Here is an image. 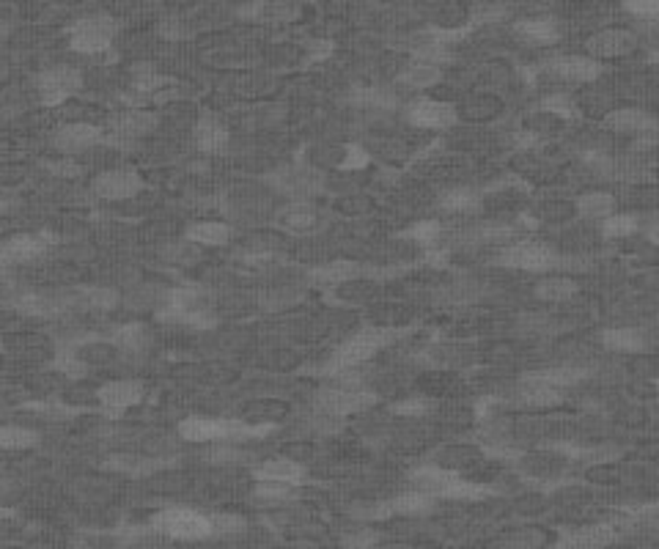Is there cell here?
I'll return each mask as SVG.
<instances>
[{
	"mask_svg": "<svg viewBox=\"0 0 659 549\" xmlns=\"http://www.w3.org/2000/svg\"><path fill=\"white\" fill-rule=\"evenodd\" d=\"M410 481L415 483L418 491H426L431 498H446V500H481V498H489V489L483 483H473V481H465L459 472L448 470V467H439V464H426V467H418Z\"/></svg>",
	"mask_w": 659,
	"mask_h": 549,
	"instance_id": "cell-1",
	"label": "cell"
},
{
	"mask_svg": "<svg viewBox=\"0 0 659 549\" xmlns=\"http://www.w3.org/2000/svg\"><path fill=\"white\" fill-rule=\"evenodd\" d=\"M157 316L162 321L187 324V327H198V329L214 327V321H217L212 300L201 289H193V286L174 289L162 300V308L157 310Z\"/></svg>",
	"mask_w": 659,
	"mask_h": 549,
	"instance_id": "cell-2",
	"label": "cell"
},
{
	"mask_svg": "<svg viewBox=\"0 0 659 549\" xmlns=\"http://www.w3.org/2000/svg\"><path fill=\"white\" fill-rule=\"evenodd\" d=\"M396 338V329L384 327H366L360 333H355L349 341H344L330 360V371H344V368H360L368 363L379 349H384Z\"/></svg>",
	"mask_w": 659,
	"mask_h": 549,
	"instance_id": "cell-3",
	"label": "cell"
},
{
	"mask_svg": "<svg viewBox=\"0 0 659 549\" xmlns=\"http://www.w3.org/2000/svg\"><path fill=\"white\" fill-rule=\"evenodd\" d=\"M151 530L165 536V538H176V541H203L212 536V522L209 514H201L195 508L174 506L165 508L151 519Z\"/></svg>",
	"mask_w": 659,
	"mask_h": 549,
	"instance_id": "cell-4",
	"label": "cell"
},
{
	"mask_svg": "<svg viewBox=\"0 0 659 549\" xmlns=\"http://www.w3.org/2000/svg\"><path fill=\"white\" fill-rule=\"evenodd\" d=\"M116 33H119V22L113 17L94 14L69 28V47L83 55H96V52L110 50Z\"/></svg>",
	"mask_w": 659,
	"mask_h": 549,
	"instance_id": "cell-5",
	"label": "cell"
},
{
	"mask_svg": "<svg viewBox=\"0 0 659 549\" xmlns=\"http://www.w3.org/2000/svg\"><path fill=\"white\" fill-rule=\"evenodd\" d=\"M376 404V396L366 388H357V384H344V388H321L313 396V407L321 415H333V418H344V415H355L363 412L368 407Z\"/></svg>",
	"mask_w": 659,
	"mask_h": 549,
	"instance_id": "cell-6",
	"label": "cell"
},
{
	"mask_svg": "<svg viewBox=\"0 0 659 549\" xmlns=\"http://www.w3.org/2000/svg\"><path fill=\"white\" fill-rule=\"evenodd\" d=\"M83 86V75L75 67H50L39 75L36 88L39 99L47 107H61L67 104Z\"/></svg>",
	"mask_w": 659,
	"mask_h": 549,
	"instance_id": "cell-7",
	"label": "cell"
},
{
	"mask_svg": "<svg viewBox=\"0 0 659 549\" xmlns=\"http://www.w3.org/2000/svg\"><path fill=\"white\" fill-rule=\"evenodd\" d=\"M558 253L536 239H525L517 242L511 248H506L501 253V264L511 266V269H525V272H549L553 266H558Z\"/></svg>",
	"mask_w": 659,
	"mask_h": 549,
	"instance_id": "cell-8",
	"label": "cell"
},
{
	"mask_svg": "<svg viewBox=\"0 0 659 549\" xmlns=\"http://www.w3.org/2000/svg\"><path fill=\"white\" fill-rule=\"evenodd\" d=\"M107 140V132L99 124L91 122H67L52 132V146L67 157H75L80 151L96 148Z\"/></svg>",
	"mask_w": 659,
	"mask_h": 549,
	"instance_id": "cell-9",
	"label": "cell"
},
{
	"mask_svg": "<svg viewBox=\"0 0 659 549\" xmlns=\"http://www.w3.org/2000/svg\"><path fill=\"white\" fill-rule=\"evenodd\" d=\"M407 119L418 130H451L459 122V110L451 102L420 96V99L410 102Z\"/></svg>",
	"mask_w": 659,
	"mask_h": 549,
	"instance_id": "cell-10",
	"label": "cell"
},
{
	"mask_svg": "<svg viewBox=\"0 0 659 549\" xmlns=\"http://www.w3.org/2000/svg\"><path fill=\"white\" fill-rule=\"evenodd\" d=\"M91 190L102 201H127L143 190V179L132 168H110V171H102L99 176H94Z\"/></svg>",
	"mask_w": 659,
	"mask_h": 549,
	"instance_id": "cell-11",
	"label": "cell"
},
{
	"mask_svg": "<svg viewBox=\"0 0 659 549\" xmlns=\"http://www.w3.org/2000/svg\"><path fill=\"white\" fill-rule=\"evenodd\" d=\"M157 130V116L149 113V110H124V113L113 116L107 122V140L113 138V140H122V143H135L146 135H151Z\"/></svg>",
	"mask_w": 659,
	"mask_h": 549,
	"instance_id": "cell-12",
	"label": "cell"
},
{
	"mask_svg": "<svg viewBox=\"0 0 659 549\" xmlns=\"http://www.w3.org/2000/svg\"><path fill=\"white\" fill-rule=\"evenodd\" d=\"M637 47V36L632 31L624 28H608L599 31L585 41L588 58L593 61H608V58H621V55H629Z\"/></svg>",
	"mask_w": 659,
	"mask_h": 549,
	"instance_id": "cell-13",
	"label": "cell"
},
{
	"mask_svg": "<svg viewBox=\"0 0 659 549\" xmlns=\"http://www.w3.org/2000/svg\"><path fill=\"white\" fill-rule=\"evenodd\" d=\"M96 401L102 410L110 412H124L143 401V382L138 379H113L96 388Z\"/></svg>",
	"mask_w": 659,
	"mask_h": 549,
	"instance_id": "cell-14",
	"label": "cell"
},
{
	"mask_svg": "<svg viewBox=\"0 0 659 549\" xmlns=\"http://www.w3.org/2000/svg\"><path fill=\"white\" fill-rule=\"evenodd\" d=\"M176 434L185 443H229V418H206V415H190L179 420Z\"/></svg>",
	"mask_w": 659,
	"mask_h": 549,
	"instance_id": "cell-15",
	"label": "cell"
},
{
	"mask_svg": "<svg viewBox=\"0 0 659 549\" xmlns=\"http://www.w3.org/2000/svg\"><path fill=\"white\" fill-rule=\"evenodd\" d=\"M50 250V239L39 234H17L0 242V266H20L41 258Z\"/></svg>",
	"mask_w": 659,
	"mask_h": 549,
	"instance_id": "cell-16",
	"label": "cell"
},
{
	"mask_svg": "<svg viewBox=\"0 0 659 549\" xmlns=\"http://www.w3.org/2000/svg\"><path fill=\"white\" fill-rule=\"evenodd\" d=\"M266 182L275 184V190L292 195L294 201H305L321 184V176L313 168H284L278 174H269Z\"/></svg>",
	"mask_w": 659,
	"mask_h": 549,
	"instance_id": "cell-17",
	"label": "cell"
},
{
	"mask_svg": "<svg viewBox=\"0 0 659 549\" xmlns=\"http://www.w3.org/2000/svg\"><path fill=\"white\" fill-rule=\"evenodd\" d=\"M549 72H553L561 83H593L601 72L599 61L588 58V55H564V58H555L549 64Z\"/></svg>",
	"mask_w": 659,
	"mask_h": 549,
	"instance_id": "cell-18",
	"label": "cell"
},
{
	"mask_svg": "<svg viewBox=\"0 0 659 549\" xmlns=\"http://www.w3.org/2000/svg\"><path fill=\"white\" fill-rule=\"evenodd\" d=\"M193 140L201 154H220L229 146V127L220 116L203 113L193 127Z\"/></svg>",
	"mask_w": 659,
	"mask_h": 549,
	"instance_id": "cell-19",
	"label": "cell"
},
{
	"mask_svg": "<svg viewBox=\"0 0 659 549\" xmlns=\"http://www.w3.org/2000/svg\"><path fill=\"white\" fill-rule=\"evenodd\" d=\"M618 538V527L613 522H599L580 527L574 533H566L558 544V549H604Z\"/></svg>",
	"mask_w": 659,
	"mask_h": 549,
	"instance_id": "cell-20",
	"label": "cell"
},
{
	"mask_svg": "<svg viewBox=\"0 0 659 549\" xmlns=\"http://www.w3.org/2000/svg\"><path fill=\"white\" fill-rule=\"evenodd\" d=\"M253 478L256 481H275V483H292V486H300L305 483L308 478V470L289 459V456H278V459H266L261 464L253 467Z\"/></svg>",
	"mask_w": 659,
	"mask_h": 549,
	"instance_id": "cell-21",
	"label": "cell"
},
{
	"mask_svg": "<svg viewBox=\"0 0 659 549\" xmlns=\"http://www.w3.org/2000/svg\"><path fill=\"white\" fill-rule=\"evenodd\" d=\"M601 124H604V130L618 132V135H640V132L656 130L654 119L640 107H616L601 119Z\"/></svg>",
	"mask_w": 659,
	"mask_h": 549,
	"instance_id": "cell-22",
	"label": "cell"
},
{
	"mask_svg": "<svg viewBox=\"0 0 659 549\" xmlns=\"http://www.w3.org/2000/svg\"><path fill=\"white\" fill-rule=\"evenodd\" d=\"M431 506H434V498L431 494H426V491H404V494H399V498H393L391 503H384V506H379V508H374L371 511V517H376V519H384V517H423V514H429L431 511Z\"/></svg>",
	"mask_w": 659,
	"mask_h": 549,
	"instance_id": "cell-23",
	"label": "cell"
},
{
	"mask_svg": "<svg viewBox=\"0 0 659 549\" xmlns=\"http://www.w3.org/2000/svg\"><path fill=\"white\" fill-rule=\"evenodd\" d=\"M514 36L530 47H549L561 39V25L553 17H530L514 25Z\"/></svg>",
	"mask_w": 659,
	"mask_h": 549,
	"instance_id": "cell-24",
	"label": "cell"
},
{
	"mask_svg": "<svg viewBox=\"0 0 659 549\" xmlns=\"http://www.w3.org/2000/svg\"><path fill=\"white\" fill-rule=\"evenodd\" d=\"M278 226L289 234H311L319 226V212L308 201H292L278 212Z\"/></svg>",
	"mask_w": 659,
	"mask_h": 549,
	"instance_id": "cell-25",
	"label": "cell"
},
{
	"mask_svg": "<svg viewBox=\"0 0 659 549\" xmlns=\"http://www.w3.org/2000/svg\"><path fill=\"white\" fill-rule=\"evenodd\" d=\"M585 376H588V371L580 368V365H555V368H544V371H530V374L522 376V382L564 391V388H574V384L582 382Z\"/></svg>",
	"mask_w": 659,
	"mask_h": 549,
	"instance_id": "cell-26",
	"label": "cell"
},
{
	"mask_svg": "<svg viewBox=\"0 0 659 549\" xmlns=\"http://www.w3.org/2000/svg\"><path fill=\"white\" fill-rule=\"evenodd\" d=\"M360 274V264L355 261H347V258H336L330 264H321L311 272V281L316 286H330V289H341L352 281H357Z\"/></svg>",
	"mask_w": 659,
	"mask_h": 549,
	"instance_id": "cell-27",
	"label": "cell"
},
{
	"mask_svg": "<svg viewBox=\"0 0 659 549\" xmlns=\"http://www.w3.org/2000/svg\"><path fill=\"white\" fill-rule=\"evenodd\" d=\"M107 344L124 352V355H140L149 349L151 338H149V327L143 321H127V324H119L113 333H110Z\"/></svg>",
	"mask_w": 659,
	"mask_h": 549,
	"instance_id": "cell-28",
	"label": "cell"
},
{
	"mask_svg": "<svg viewBox=\"0 0 659 549\" xmlns=\"http://www.w3.org/2000/svg\"><path fill=\"white\" fill-rule=\"evenodd\" d=\"M601 344L608 346L610 352H621V355H640L648 349V336L637 327H610L601 333Z\"/></svg>",
	"mask_w": 659,
	"mask_h": 549,
	"instance_id": "cell-29",
	"label": "cell"
},
{
	"mask_svg": "<svg viewBox=\"0 0 659 549\" xmlns=\"http://www.w3.org/2000/svg\"><path fill=\"white\" fill-rule=\"evenodd\" d=\"M185 239H190L201 248H223L231 242V226L220 223V220H201V223L187 226Z\"/></svg>",
	"mask_w": 659,
	"mask_h": 549,
	"instance_id": "cell-30",
	"label": "cell"
},
{
	"mask_svg": "<svg viewBox=\"0 0 659 549\" xmlns=\"http://www.w3.org/2000/svg\"><path fill=\"white\" fill-rule=\"evenodd\" d=\"M514 401L525 410H549V407H558L564 401V393L555 388H544V384L522 382V388H519Z\"/></svg>",
	"mask_w": 659,
	"mask_h": 549,
	"instance_id": "cell-31",
	"label": "cell"
},
{
	"mask_svg": "<svg viewBox=\"0 0 659 549\" xmlns=\"http://www.w3.org/2000/svg\"><path fill=\"white\" fill-rule=\"evenodd\" d=\"M119 292L110 289V286H86V289H77L72 292V302L75 305H83L88 310H113L119 305Z\"/></svg>",
	"mask_w": 659,
	"mask_h": 549,
	"instance_id": "cell-32",
	"label": "cell"
},
{
	"mask_svg": "<svg viewBox=\"0 0 659 549\" xmlns=\"http://www.w3.org/2000/svg\"><path fill=\"white\" fill-rule=\"evenodd\" d=\"M580 284L574 278H566V274H555V278H541L536 284V297L544 302H566L572 297H577Z\"/></svg>",
	"mask_w": 659,
	"mask_h": 549,
	"instance_id": "cell-33",
	"label": "cell"
},
{
	"mask_svg": "<svg viewBox=\"0 0 659 549\" xmlns=\"http://www.w3.org/2000/svg\"><path fill=\"white\" fill-rule=\"evenodd\" d=\"M574 209H577V214L585 217V220H604L608 214L616 212V195L593 190V193L580 195L577 203H574Z\"/></svg>",
	"mask_w": 659,
	"mask_h": 549,
	"instance_id": "cell-34",
	"label": "cell"
},
{
	"mask_svg": "<svg viewBox=\"0 0 659 549\" xmlns=\"http://www.w3.org/2000/svg\"><path fill=\"white\" fill-rule=\"evenodd\" d=\"M481 193H475L473 187H451L437 198V203L451 214H470L481 206Z\"/></svg>",
	"mask_w": 659,
	"mask_h": 549,
	"instance_id": "cell-35",
	"label": "cell"
},
{
	"mask_svg": "<svg viewBox=\"0 0 659 549\" xmlns=\"http://www.w3.org/2000/svg\"><path fill=\"white\" fill-rule=\"evenodd\" d=\"M107 470L113 472H122V475H132V478H140V475H151L154 470H159L162 464L157 459H146V456H132V454H119V456H110L104 462Z\"/></svg>",
	"mask_w": 659,
	"mask_h": 549,
	"instance_id": "cell-36",
	"label": "cell"
},
{
	"mask_svg": "<svg viewBox=\"0 0 659 549\" xmlns=\"http://www.w3.org/2000/svg\"><path fill=\"white\" fill-rule=\"evenodd\" d=\"M39 446V434L28 426H0V451H28Z\"/></svg>",
	"mask_w": 659,
	"mask_h": 549,
	"instance_id": "cell-37",
	"label": "cell"
},
{
	"mask_svg": "<svg viewBox=\"0 0 659 549\" xmlns=\"http://www.w3.org/2000/svg\"><path fill=\"white\" fill-rule=\"evenodd\" d=\"M601 223V234L608 239H624V237H632L637 229H640V217L637 214H629V212H613Z\"/></svg>",
	"mask_w": 659,
	"mask_h": 549,
	"instance_id": "cell-38",
	"label": "cell"
},
{
	"mask_svg": "<svg viewBox=\"0 0 659 549\" xmlns=\"http://www.w3.org/2000/svg\"><path fill=\"white\" fill-rule=\"evenodd\" d=\"M52 368L59 374H64L67 379H83V376H88L91 363L75 346H67V349H61L59 355L52 357Z\"/></svg>",
	"mask_w": 659,
	"mask_h": 549,
	"instance_id": "cell-39",
	"label": "cell"
},
{
	"mask_svg": "<svg viewBox=\"0 0 659 549\" xmlns=\"http://www.w3.org/2000/svg\"><path fill=\"white\" fill-rule=\"evenodd\" d=\"M439 77H443V69H439L437 64L420 61V58H415V61L402 72V83H404L407 88H429V86H434Z\"/></svg>",
	"mask_w": 659,
	"mask_h": 549,
	"instance_id": "cell-40",
	"label": "cell"
},
{
	"mask_svg": "<svg viewBox=\"0 0 659 549\" xmlns=\"http://www.w3.org/2000/svg\"><path fill=\"white\" fill-rule=\"evenodd\" d=\"M253 494L264 503H289L297 498V486L292 483H275V481H256Z\"/></svg>",
	"mask_w": 659,
	"mask_h": 549,
	"instance_id": "cell-41",
	"label": "cell"
},
{
	"mask_svg": "<svg viewBox=\"0 0 659 549\" xmlns=\"http://www.w3.org/2000/svg\"><path fill=\"white\" fill-rule=\"evenodd\" d=\"M242 14L250 17V20H261V22L264 20L266 22H284V20H292L297 14V9L289 6V4H253Z\"/></svg>",
	"mask_w": 659,
	"mask_h": 549,
	"instance_id": "cell-42",
	"label": "cell"
},
{
	"mask_svg": "<svg viewBox=\"0 0 659 549\" xmlns=\"http://www.w3.org/2000/svg\"><path fill=\"white\" fill-rule=\"evenodd\" d=\"M544 110L549 116H555L561 122H572V119H580V107L574 99L564 96V94H555V96H546L544 99Z\"/></svg>",
	"mask_w": 659,
	"mask_h": 549,
	"instance_id": "cell-43",
	"label": "cell"
},
{
	"mask_svg": "<svg viewBox=\"0 0 659 549\" xmlns=\"http://www.w3.org/2000/svg\"><path fill=\"white\" fill-rule=\"evenodd\" d=\"M23 410H25L28 415H39V418H44V420H64V418H72V415H75L72 407L59 404V401H31V404H25Z\"/></svg>",
	"mask_w": 659,
	"mask_h": 549,
	"instance_id": "cell-44",
	"label": "cell"
},
{
	"mask_svg": "<svg viewBox=\"0 0 659 549\" xmlns=\"http://www.w3.org/2000/svg\"><path fill=\"white\" fill-rule=\"evenodd\" d=\"M368 162H371V154L363 146H357V143L341 146V159H339L341 171H363V168H368Z\"/></svg>",
	"mask_w": 659,
	"mask_h": 549,
	"instance_id": "cell-45",
	"label": "cell"
},
{
	"mask_svg": "<svg viewBox=\"0 0 659 549\" xmlns=\"http://www.w3.org/2000/svg\"><path fill=\"white\" fill-rule=\"evenodd\" d=\"M410 237L423 248H434L439 239H443V226H439L437 220H420L418 226L410 229Z\"/></svg>",
	"mask_w": 659,
	"mask_h": 549,
	"instance_id": "cell-46",
	"label": "cell"
},
{
	"mask_svg": "<svg viewBox=\"0 0 659 549\" xmlns=\"http://www.w3.org/2000/svg\"><path fill=\"white\" fill-rule=\"evenodd\" d=\"M212 536H237L248 527V522L237 514H212Z\"/></svg>",
	"mask_w": 659,
	"mask_h": 549,
	"instance_id": "cell-47",
	"label": "cell"
},
{
	"mask_svg": "<svg viewBox=\"0 0 659 549\" xmlns=\"http://www.w3.org/2000/svg\"><path fill=\"white\" fill-rule=\"evenodd\" d=\"M624 6L632 17L637 20H656V12H659V0H624Z\"/></svg>",
	"mask_w": 659,
	"mask_h": 549,
	"instance_id": "cell-48",
	"label": "cell"
},
{
	"mask_svg": "<svg viewBox=\"0 0 659 549\" xmlns=\"http://www.w3.org/2000/svg\"><path fill=\"white\" fill-rule=\"evenodd\" d=\"M374 546H376V533L371 530H360L344 541V549H374Z\"/></svg>",
	"mask_w": 659,
	"mask_h": 549,
	"instance_id": "cell-49",
	"label": "cell"
},
{
	"mask_svg": "<svg viewBox=\"0 0 659 549\" xmlns=\"http://www.w3.org/2000/svg\"><path fill=\"white\" fill-rule=\"evenodd\" d=\"M159 33L165 36V39H185V36H190V31H187V25L179 20V17H171V20H165L162 25H159Z\"/></svg>",
	"mask_w": 659,
	"mask_h": 549,
	"instance_id": "cell-50",
	"label": "cell"
},
{
	"mask_svg": "<svg viewBox=\"0 0 659 549\" xmlns=\"http://www.w3.org/2000/svg\"><path fill=\"white\" fill-rule=\"evenodd\" d=\"M429 401L426 399H412V401H402V404H396V412L399 415H426L429 412Z\"/></svg>",
	"mask_w": 659,
	"mask_h": 549,
	"instance_id": "cell-51",
	"label": "cell"
},
{
	"mask_svg": "<svg viewBox=\"0 0 659 549\" xmlns=\"http://www.w3.org/2000/svg\"><path fill=\"white\" fill-rule=\"evenodd\" d=\"M12 212V201H0V214H9Z\"/></svg>",
	"mask_w": 659,
	"mask_h": 549,
	"instance_id": "cell-52",
	"label": "cell"
}]
</instances>
